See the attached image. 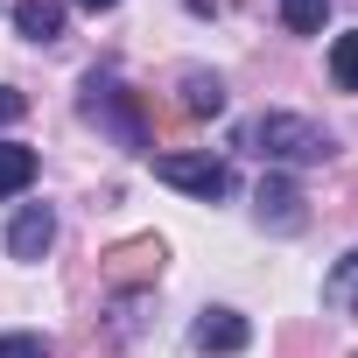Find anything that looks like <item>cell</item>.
Returning a JSON list of instances; mask_svg holds the SVG:
<instances>
[{"instance_id":"obj_1","label":"cell","mask_w":358,"mask_h":358,"mask_svg":"<svg viewBox=\"0 0 358 358\" xmlns=\"http://www.w3.org/2000/svg\"><path fill=\"white\" fill-rule=\"evenodd\" d=\"M239 141H246L260 162H323V155H330V134H323L316 120H302V113H260Z\"/></svg>"},{"instance_id":"obj_3","label":"cell","mask_w":358,"mask_h":358,"mask_svg":"<svg viewBox=\"0 0 358 358\" xmlns=\"http://www.w3.org/2000/svg\"><path fill=\"white\" fill-rule=\"evenodd\" d=\"M155 162V176L169 190H183V197H197V204H225L232 197V162L225 155H148Z\"/></svg>"},{"instance_id":"obj_2","label":"cell","mask_w":358,"mask_h":358,"mask_svg":"<svg viewBox=\"0 0 358 358\" xmlns=\"http://www.w3.org/2000/svg\"><path fill=\"white\" fill-rule=\"evenodd\" d=\"M78 106H85V120H99V127H106L120 148H134V155H155V148H148V127H141V113H134V92H127L113 71H92Z\"/></svg>"},{"instance_id":"obj_7","label":"cell","mask_w":358,"mask_h":358,"mask_svg":"<svg viewBox=\"0 0 358 358\" xmlns=\"http://www.w3.org/2000/svg\"><path fill=\"white\" fill-rule=\"evenodd\" d=\"M15 29L29 43H57L64 36V0H15Z\"/></svg>"},{"instance_id":"obj_5","label":"cell","mask_w":358,"mask_h":358,"mask_svg":"<svg viewBox=\"0 0 358 358\" xmlns=\"http://www.w3.org/2000/svg\"><path fill=\"white\" fill-rule=\"evenodd\" d=\"M50 246H57V211L50 204H22L15 225H8V253L15 260H43Z\"/></svg>"},{"instance_id":"obj_10","label":"cell","mask_w":358,"mask_h":358,"mask_svg":"<svg viewBox=\"0 0 358 358\" xmlns=\"http://www.w3.org/2000/svg\"><path fill=\"white\" fill-rule=\"evenodd\" d=\"M323 302H330V309H358V246H351V253L330 267V281H323Z\"/></svg>"},{"instance_id":"obj_9","label":"cell","mask_w":358,"mask_h":358,"mask_svg":"<svg viewBox=\"0 0 358 358\" xmlns=\"http://www.w3.org/2000/svg\"><path fill=\"white\" fill-rule=\"evenodd\" d=\"M183 113L218 120V113H225V85H218L211 71H183Z\"/></svg>"},{"instance_id":"obj_11","label":"cell","mask_w":358,"mask_h":358,"mask_svg":"<svg viewBox=\"0 0 358 358\" xmlns=\"http://www.w3.org/2000/svg\"><path fill=\"white\" fill-rule=\"evenodd\" d=\"M281 22H288V36H323L330 0H281Z\"/></svg>"},{"instance_id":"obj_15","label":"cell","mask_w":358,"mask_h":358,"mask_svg":"<svg viewBox=\"0 0 358 358\" xmlns=\"http://www.w3.org/2000/svg\"><path fill=\"white\" fill-rule=\"evenodd\" d=\"M71 8H85V15H106V8H120V0H71Z\"/></svg>"},{"instance_id":"obj_4","label":"cell","mask_w":358,"mask_h":358,"mask_svg":"<svg viewBox=\"0 0 358 358\" xmlns=\"http://www.w3.org/2000/svg\"><path fill=\"white\" fill-rule=\"evenodd\" d=\"M190 344H197V351L232 358V351H246V344H253V323H246L239 309H204V316L190 323Z\"/></svg>"},{"instance_id":"obj_14","label":"cell","mask_w":358,"mask_h":358,"mask_svg":"<svg viewBox=\"0 0 358 358\" xmlns=\"http://www.w3.org/2000/svg\"><path fill=\"white\" fill-rule=\"evenodd\" d=\"M22 113H29V99H22V92H8V85H0V127H15Z\"/></svg>"},{"instance_id":"obj_12","label":"cell","mask_w":358,"mask_h":358,"mask_svg":"<svg viewBox=\"0 0 358 358\" xmlns=\"http://www.w3.org/2000/svg\"><path fill=\"white\" fill-rule=\"evenodd\" d=\"M330 78H337V92H358V29L330 43Z\"/></svg>"},{"instance_id":"obj_13","label":"cell","mask_w":358,"mask_h":358,"mask_svg":"<svg viewBox=\"0 0 358 358\" xmlns=\"http://www.w3.org/2000/svg\"><path fill=\"white\" fill-rule=\"evenodd\" d=\"M0 358H50V344L29 337V330H15V337H0Z\"/></svg>"},{"instance_id":"obj_6","label":"cell","mask_w":358,"mask_h":358,"mask_svg":"<svg viewBox=\"0 0 358 358\" xmlns=\"http://www.w3.org/2000/svg\"><path fill=\"white\" fill-rule=\"evenodd\" d=\"M253 211H260V225H274V232H302V190L288 183V176H260Z\"/></svg>"},{"instance_id":"obj_8","label":"cell","mask_w":358,"mask_h":358,"mask_svg":"<svg viewBox=\"0 0 358 358\" xmlns=\"http://www.w3.org/2000/svg\"><path fill=\"white\" fill-rule=\"evenodd\" d=\"M29 183H36V148L0 141V204H8V197H22Z\"/></svg>"}]
</instances>
